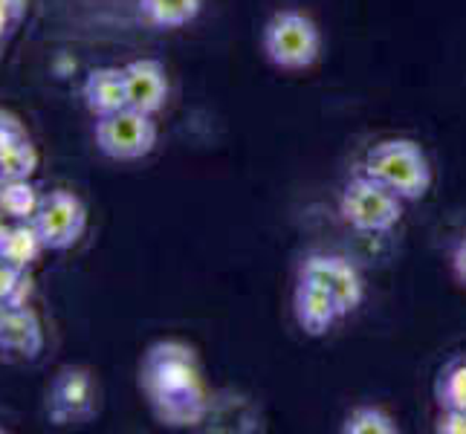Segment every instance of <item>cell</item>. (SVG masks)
Wrapping results in <instances>:
<instances>
[{"label": "cell", "mask_w": 466, "mask_h": 434, "mask_svg": "<svg viewBox=\"0 0 466 434\" xmlns=\"http://www.w3.org/2000/svg\"><path fill=\"white\" fill-rule=\"evenodd\" d=\"M38 148L32 139L12 142L6 148H0V183L4 180H32V174L38 168Z\"/></svg>", "instance_id": "cell-16"}, {"label": "cell", "mask_w": 466, "mask_h": 434, "mask_svg": "<svg viewBox=\"0 0 466 434\" xmlns=\"http://www.w3.org/2000/svg\"><path fill=\"white\" fill-rule=\"evenodd\" d=\"M438 403L441 409H466V353L441 374Z\"/></svg>", "instance_id": "cell-18"}, {"label": "cell", "mask_w": 466, "mask_h": 434, "mask_svg": "<svg viewBox=\"0 0 466 434\" xmlns=\"http://www.w3.org/2000/svg\"><path fill=\"white\" fill-rule=\"evenodd\" d=\"M139 391L163 426H198L208 411L203 368L186 342L163 339L142 353Z\"/></svg>", "instance_id": "cell-1"}, {"label": "cell", "mask_w": 466, "mask_h": 434, "mask_svg": "<svg viewBox=\"0 0 466 434\" xmlns=\"http://www.w3.org/2000/svg\"><path fill=\"white\" fill-rule=\"evenodd\" d=\"M26 125L21 122V116H15L12 110L0 107V148H6L12 142H21L26 139Z\"/></svg>", "instance_id": "cell-21"}, {"label": "cell", "mask_w": 466, "mask_h": 434, "mask_svg": "<svg viewBox=\"0 0 466 434\" xmlns=\"http://www.w3.org/2000/svg\"><path fill=\"white\" fill-rule=\"evenodd\" d=\"M441 434H466V409H443L438 417Z\"/></svg>", "instance_id": "cell-22"}, {"label": "cell", "mask_w": 466, "mask_h": 434, "mask_svg": "<svg viewBox=\"0 0 466 434\" xmlns=\"http://www.w3.org/2000/svg\"><path fill=\"white\" fill-rule=\"evenodd\" d=\"M345 434H397L400 426L394 423V417L389 411H382L377 406H357L345 417Z\"/></svg>", "instance_id": "cell-17"}, {"label": "cell", "mask_w": 466, "mask_h": 434, "mask_svg": "<svg viewBox=\"0 0 466 434\" xmlns=\"http://www.w3.org/2000/svg\"><path fill=\"white\" fill-rule=\"evenodd\" d=\"M452 272H455V278L466 287V235L458 240V247L452 252Z\"/></svg>", "instance_id": "cell-23"}, {"label": "cell", "mask_w": 466, "mask_h": 434, "mask_svg": "<svg viewBox=\"0 0 466 434\" xmlns=\"http://www.w3.org/2000/svg\"><path fill=\"white\" fill-rule=\"evenodd\" d=\"M29 0H0V46L12 35V29L24 21Z\"/></svg>", "instance_id": "cell-20"}, {"label": "cell", "mask_w": 466, "mask_h": 434, "mask_svg": "<svg viewBox=\"0 0 466 434\" xmlns=\"http://www.w3.org/2000/svg\"><path fill=\"white\" fill-rule=\"evenodd\" d=\"M32 296L29 269H15L0 261V304L4 308H24Z\"/></svg>", "instance_id": "cell-19"}, {"label": "cell", "mask_w": 466, "mask_h": 434, "mask_svg": "<svg viewBox=\"0 0 466 434\" xmlns=\"http://www.w3.org/2000/svg\"><path fill=\"white\" fill-rule=\"evenodd\" d=\"M46 414L56 426H85L99 414V382L90 368H61L46 391Z\"/></svg>", "instance_id": "cell-5"}, {"label": "cell", "mask_w": 466, "mask_h": 434, "mask_svg": "<svg viewBox=\"0 0 466 434\" xmlns=\"http://www.w3.org/2000/svg\"><path fill=\"white\" fill-rule=\"evenodd\" d=\"M0 431H4V426H0Z\"/></svg>", "instance_id": "cell-26"}, {"label": "cell", "mask_w": 466, "mask_h": 434, "mask_svg": "<svg viewBox=\"0 0 466 434\" xmlns=\"http://www.w3.org/2000/svg\"><path fill=\"white\" fill-rule=\"evenodd\" d=\"M41 252H46V249H44V240L35 229V223L21 220V223H12L9 227V235L4 240V247H0V261L15 269H29L38 261Z\"/></svg>", "instance_id": "cell-13"}, {"label": "cell", "mask_w": 466, "mask_h": 434, "mask_svg": "<svg viewBox=\"0 0 466 434\" xmlns=\"http://www.w3.org/2000/svg\"><path fill=\"white\" fill-rule=\"evenodd\" d=\"M82 99L96 116H110L127 107V87L122 67H93L82 85Z\"/></svg>", "instance_id": "cell-12"}, {"label": "cell", "mask_w": 466, "mask_h": 434, "mask_svg": "<svg viewBox=\"0 0 466 434\" xmlns=\"http://www.w3.org/2000/svg\"><path fill=\"white\" fill-rule=\"evenodd\" d=\"M362 171L368 177L380 180L385 188H391L397 197L423 200L431 188V166L426 151L414 139L391 136L377 142L371 151L365 154Z\"/></svg>", "instance_id": "cell-2"}, {"label": "cell", "mask_w": 466, "mask_h": 434, "mask_svg": "<svg viewBox=\"0 0 466 434\" xmlns=\"http://www.w3.org/2000/svg\"><path fill=\"white\" fill-rule=\"evenodd\" d=\"M125 87H127V107L142 110V114H159L168 102V73L163 61L157 58H137L125 64Z\"/></svg>", "instance_id": "cell-9"}, {"label": "cell", "mask_w": 466, "mask_h": 434, "mask_svg": "<svg viewBox=\"0 0 466 434\" xmlns=\"http://www.w3.org/2000/svg\"><path fill=\"white\" fill-rule=\"evenodd\" d=\"M293 310H296L299 328L304 333H310V336L328 333L336 321L345 316L342 308L336 304V298L328 293V289H321L319 284L304 281V278H299L296 296H293Z\"/></svg>", "instance_id": "cell-11"}, {"label": "cell", "mask_w": 466, "mask_h": 434, "mask_svg": "<svg viewBox=\"0 0 466 434\" xmlns=\"http://www.w3.org/2000/svg\"><path fill=\"white\" fill-rule=\"evenodd\" d=\"M6 235H9V223L4 220V215H0V247H4V240H6Z\"/></svg>", "instance_id": "cell-24"}, {"label": "cell", "mask_w": 466, "mask_h": 434, "mask_svg": "<svg viewBox=\"0 0 466 434\" xmlns=\"http://www.w3.org/2000/svg\"><path fill=\"white\" fill-rule=\"evenodd\" d=\"M4 313H6V308H4V304H0V321H4Z\"/></svg>", "instance_id": "cell-25"}, {"label": "cell", "mask_w": 466, "mask_h": 434, "mask_svg": "<svg viewBox=\"0 0 466 434\" xmlns=\"http://www.w3.org/2000/svg\"><path fill=\"white\" fill-rule=\"evenodd\" d=\"M32 223H35L46 252L73 249L87 229V206L67 188L46 191Z\"/></svg>", "instance_id": "cell-7"}, {"label": "cell", "mask_w": 466, "mask_h": 434, "mask_svg": "<svg viewBox=\"0 0 466 434\" xmlns=\"http://www.w3.org/2000/svg\"><path fill=\"white\" fill-rule=\"evenodd\" d=\"M403 197H397L391 188L368 177L365 171L350 177L339 197V215L350 229L365 235L391 232L403 220Z\"/></svg>", "instance_id": "cell-4"}, {"label": "cell", "mask_w": 466, "mask_h": 434, "mask_svg": "<svg viewBox=\"0 0 466 434\" xmlns=\"http://www.w3.org/2000/svg\"><path fill=\"white\" fill-rule=\"evenodd\" d=\"M0 350L18 359H38L44 350V328L38 313L24 304V308H6L0 321Z\"/></svg>", "instance_id": "cell-10"}, {"label": "cell", "mask_w": 466, "mask_h": 434, "mask_svg": "<svg viewBox=\"0 0 466 434\" xmlns=\"http://www.w3.org/2000/svg\"><path fill=\"white\" fill-rule=\"evenodd\" d=\"M157 136L159 131L154 116L134 107L96 119V145L107 159H116V163H134V159L148 156Z\"/></svg>", "instance_id": "cell-6"}, {"label": "cell", "mask_w": 466, "mask_h": 434, "mask_svg": "<svg viewBox=\"0 0 466 434\" xmlns=\"http://www.w3.org/2000/svg\"><path fill=\"white\" fill-rule=\"evenodd\" d=\"M261 44L272 67L299 73L316 64L321 53V32L310 15L299 9H281L267 21Z\"/></svg>", "instance_id": "cell-3"}, {"label": "cell", "mask_w": 466, "mask_h": 434, "mask_svg": "<svg viewBox=\"0 0 466 434\" xmlns=\"http://www.w3.org/2000/svg\"><path fill=\"white\" fill-rule=\"evenodd\" d=\"M41 191L32 180H4L0 183V215L12 223L32 220L41 206Z\"/></svg>", "instance_id": "cell-15"}, {"label": "cell", "mask_w": 466, "mask_h": 434, "mask_svg": "<svg viewBox=\"0 0 466 434\" xmlns=\"http://www.w3.org/2000/svg\"><path fill=\"white\" fill-rule=\"evenodd\" d=\"M299 278L313 281L321 289H328L345 316L350 310H357L365 298V281L360 276V269L348 258H339V255H310V258L301 264Z\"/></svg>", "instance_id": "cell-8"}, {"label": "cell", "mask_w": 466, "mask_h": 434, "mask_svg": "<svg viewBox=\"0 0 466 434\" xmlns=\"http://www.w3.org/2000/svg\"><path fill=\"white\" fill-rule=\"evenodd\" d=\"M203 9V0H139V15L157 29L188 26Z\"/></svg>", "instance_id": "cell-14"}]
</instances>
